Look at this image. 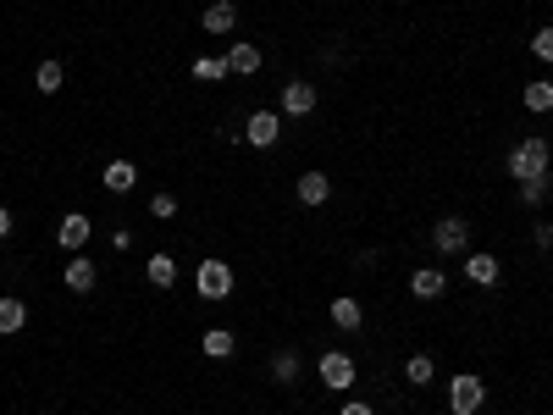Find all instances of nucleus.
<instances>
[{
	"mask_svg": "<svg viewBox=\"0 0 553 415\" xmlns=\"http://www.w3.org/2000/svg\"><path fill=\"white\" fill-rule=\"evenodd\" d=\"M504 172H509L514 183H526V177H542V172H548V144H542V139H520V144L509 150Z\"/></svg>",
	"mask_w": 553,
	"mask_h": 415,
	"instance_id": "f257e3e1",
	"label": "nucleus"
},
{
	"mask_svg": "<svg viewBox=\"0 0 553 415\" xmlns=\"http://www.w3.org/2000/svg\"><path fill=\"white\" fill-rule=\"evenodd\" d=\"M194 289H200V299H227L233 294V266H227L221 255H211V261H200V272H194Z\"/></svg>",
	"mask_w": 553,
	"mask_h": 415,
	"instance_id": "f03ea898",
	"label": "nucleus"
},
{
	"mask_svg": "<svg viewBox=\"0 0 553 415\" xmlns=\"http://www.w3.org/2000/svg\"><path fill=\"white\" fill-rule=\"evenodd\" d=\"M432 249L437 255H465L471 249V221L465 216H443L437 228H432Z\"/></svg>",
	"mask_w": 553,
	"mask_h": 415,
	"instance_id": "7ed1b4c3",
	"label": "nucleus"
},
{
	"mask_svg": "<svg viewBox=\"0 0 553 415\" xmlns=\"http://www.w3.org/2000/svg\"><path fill=\"white\" fill-rule=\"evenodd\" d=\"M481 399H487V388H481V376L460 371V376L448 382V410H454V415H476V410H481Z\"/></svg>",
	"mask_w": 553,
	"mask_h": 415,
	"instance_id": "20e7f679",
	"label": "nucleus"
},
{
	"mask_svg": "<svg viewBox=\"0 0 553 415\" xmlns=\"http://www.w3.org/2000/svg\"><path fill=\"white\" fill-rule=\"evenodd\" d=\"M321 388H333V393L354 388V360L343 349H327V355H321Z\"/></svg>",
	"mask_w": 553,
	"mask_h": 415,
	"instance_id": "39448f33",
	"label": "nucleus"
},
{
	"mask_svg": "<svg viewBox=\"0 0 553 415\" xmlns=\"http://www.w3.org/2000/svg\"><path fill=\"white\" fill-rule=\"evenodd\" d=\"M89 233H94V221H89L83 211H67V216H61V221H56V244H61V249H67V255H78V249L89 244Z\"/></svg>",
	"mask_w": 553,
	"mask_h": 415,
	"instance_id": "423d86ee",
	"label": "nucleus"
},
{
	"mask_svg": "<svg viewBox=\"0 0 553 415\" xmlns=\"http://www.w3.org/2000/svg\"><path fill=\"white\" fill-rule=\"evenodd\" d=\"M315 111V83L310 78H288L282 83V117H310Z\"/></svg>",
	"mask_w": 553,
	"mask_h": 415,
	"instance_id": "0eeeda50",
	"label": "nucleus"
},
{
	"mask_svg": "<svg viewBox=\"0 0 553 415\" xmlns=\"http://www.w3.org/2000/svg\"><path fill=\"white\" fill-rule=\"evenodd\" d=\"M277 134H282V122H277V111H255V117L244 122V139H249L255 150H272V144H277Z\"/></svg>",
	"mask_w": 553,
	"mask_h": 415,
	"instance_id": "6e6552de",
	"label": "nucleus"
},
{
	"mask_svg": "<svg viewBox=\"0 0 553 415\" xmlns=\"http://www.w3.org/2000/svg\"><path fill=\"white\" fill-rule=\"evenodd\" d=\"M465 277L476 282V289H493V282L504 277V266H498V255H465Z\"/></svg>",
	"mask_w": 553,
	"mask_h": 415,
	"instance_id": "1a4fd4ad",
	"label": "nucleus"
},
{
	"mask_svg": "<svg viewBox=\"0 0 553 415\" xmlns=\"http://www.w3.org/2000/svg\"><path fill=\"white\" fill-rule=\"evenodd\" d=\"M200 28H205V34H233V28H238V6H233V0H216V6H205Z\"/></svg>",
	"mask_w": 553,
	"mask_h": 415,
	"instance_id": "9d476101",
	"label": "nucleus"
},
{
	"mask_svg": "<svg viewBox=\"0 0 553 415\" xmlns=\"http://www.w3.org/2000/svg\"><path fill=\"white\" fill-rule=\"evenodd\" d=\"M94 282H100L94 261H89V255H73V261H67V289L73 294H94Z\"/></svg>",
	"mask_w": 553,
	"mask_h": 415,
	"instance_id": "9b49d317",
	"label": "nucleus"
},
{
	"mask_svg": "<svg viewBox=\"0 0 553 415\" xmlns=\"http://www.w3.org/2000/svg\"><path fill=\"white\" fill-rule=\"evenodd\" d=\"M333 200V177L327 172H305L299 177V205H327Z\"/></svg>",
	"mask_w": 553,
	"mask_h": 415,
	"instance_id": "f8f14e48",
	"label": "nucleus"
},
{
	"mask_svg": "<svg viewBox=\"0 0 553 415\" xmlns=\"http://www.w3.org/2000/svg\"><path fill=\"white\" fill-rule=\"evenodd\" d=\"M443 289H448V277H443L437 266H420V272L410 277V294H415V299H437Z\"/></svg>",
	"mask_w": 553,
	"mask_h": 415,
	"instance_id": "ddd939ff",
	"label": "nucleus"
},
{
	"mask_svg": "<svg viewBox=\"0 0 553 415\" xmlns=\"http://www.w3.org/2000/svg\"><path fill=\"white\" fill-rule=\"evenodd\" d=\"M333 327L360 333V327H366V305H360V299H333Z\"/></svg>",
	"mask_w": 553,
	"mask_h": 415,
	"instance_id": "4468645a",
	"label": "nucleus"
},
{
	"mask_svg": "<svg viewBox=\"0 0 553 415\" xmlns=\"http://www.w3.org/2000/svg\"><path fill=\"white\" fill-rule=\"evenodd\" d=\"M221 61H227V73H238V78H249V73H260V50H255V45H244V39H238L233 50H227Z\"/></svg>",
	"mask_w": 553,
	"mask_h": 415,
	"instance_id": "2eb2a0df",
	"label": "nucleus"
},
{
	"mask_svg": "<svg viewBox=\"0 0 553 415\" xmlns=\"http://www.w3.org/2000/svg\"><path fill=\"white\" fill-rule=\"evenodd\" d=\"M144 277H150V289H172V282H177V261H172V255H150Z\"/></svg>",
	"mask_w": 553,
	"mask_h": 415,
	"instance_id": "dca6fc26",
	"label": "nucleus"
},
{
	"mask_svg": "<svg viewBox=\"0 0 553 415\" xmlns=\"http://www.w3.org/2000/svg\"><path fill=\"white\" fill-rule=\"evenodd\" d=\"M100 183L111 188V195H127V188L139 183V167H134V161H111V167L100 172Z\"/></svg>",
	"mask_w": 553,
	"mask_h": 415,
	"instance_id": "f3484780",
	"label": "nucleus"
},
{
	"mask_svg": "<svg viewBox=\"0 0 553 415\" xmlns=\"http://www.w3.org/2000/svg\"><path fill=\"white\" fill-rule=\"evenodd\" d=\"M28 327V305L22 299H0V338H17Z\"/></svg>",
	"mask_w": 553,
	"mask_h": 415,
	"instance_id": "a211bd4d",
	"label": "nucleus"
},
{
	"mask_svg": "<svg viewBox=\"0 0 553 415\" xmlns=\"http://www.w3.org/2000/svg\"><path fill=\"white\" fill-rule=\"evenodd\" d=\"M200 349H205L211 360H233V349H238V343H233V333H227V327H211V333L200 338Z\"/></svg>",
	"mask_w": 553,
	"mask_h": 415,
	"instance_id": "6ab92c4d",
	"label": "nucleus"
},
{
	"mask_svg": "<svg viewBox=\"0 0 553 415\" xmlns=\"http://www.w3.org/2000/svg\"><path fill=\"white\" fill-rule=\"evenodd\" d=\"M520 100H526V111H537V117H548V111H553V83H548V78H537V83H526V94H520Z\"/></svg>",
	"mask_w": 553,
	"mask_h": 415,
	"instance_id": "aec40b11",
	"label": "nucleus"
},
{
	"mask_svg": "<svg viewBox=\"0 0 553 415\" xmlns=\"http://www.w3.org/2000/svg\"><path fill=\"white\" fill-rule=\"evenodd\" d=\"M61 83H67V73H61V61H39V73H34V89H39V94H56Z\"/></svg>",
	"mask_w": 553,
	"mask_h": 415,
	"instance_id": "412c9836",
	"label": "nucleus"
},
{
	"mask_svg": "<svg viewBox=\"0 0 553 415\" xmlns=\"http://www.w3.org/2000/svg\"><path fill=\"white\" fill-rule=\"evenodd\" d=\"M404 376L415 382V388H427V382L437 376V366H432V355H410V360H404Z\"/></svg>",
	"mask_w": 553,
	"mask_h": 415,
	"instance_id": "4be33fe9",
	"label": "nucleus"
},
{
	"mask_svg": "<svg viewBox=\"0 0 553 415\" xmlns=\"http://www.w3.org/2000/svg\"><path fill=\"white\" fill-rule=\"evenodd\" d=\"M194 78H200V83H221L227 78V61L221 56H200V61H194Z\"/></svg>",
	"mask_w": 553,
	"mask_h": 415,
	"instance_id": "5701e85b",
	"label": "nucleus"
},
{
	"mask_svg": "<svg viewBox=\"0 0 553 415\" xmlns=\"http://www.w3.org/2000/svg\"><path fill=\"white\" fill-rule=\"evenodd\" d=\"M548 188H553V177L542 172V177H526V183H520V205H542L548 200Z\"/></svg>",
	"mask_w": 553,
	"mask_h": 415,
	"instance_id": "b1692460",
	"label": "nucleus"
},
{
	"mask_svg": "<svg viewBox=\"0 0 553 415\" xmlns=\"http://www.w3.org/2000/svg\"><path fill=\"white\" fill-rule=\"evenodd\" d=\"M272 376L282 382V388H288V382H294V376H299V355H294V349H282V355L272 360Z\"/></svg>",
	"mask_w": 553,
	"mask_h": 415,
	"instance_id": "393cba45",
	"label": "nucleus"
},
{
	"mask_svg": "<svg viewBox=\"0 0 553 415\" xmlns=\"http://www.w3.org/2000/svg\"><path fill=\"white\" fill-rule=\"evenodd\" d=\"M150 216H155V221H172V216H177V200H172V195H155V200H150Z\"/></svg>",
	"mask_w": 553,
	"mask_h": 415,
	"instance_id": "a878e982",
	"label": "nucleus"
},
{
	"mask_svg": "<svg viewBox=\"0 0 553 415\" xmlns=\"http://www.w3.org/2000/svg\"><path fill=\"white\" fill-rule=\"evenodd\" d=\"M531 56H537V61H553V28H542V34H531Z\"/></svg>",
	"mask_w": 553,
	"mask_h": 415,
	"instance_id": "bb28decb",
	"label": "nucleus"
},
{
	"mask_svg": "<svg viewBox=\"0 0 553 415\" xmlns=\"http://www.w3.org/2000/svg\"><path fill=\"white\" fill-rule=\"evenodd\" d=\"M338 415H371V404H360V399H349V404H343Z\"/></svg>",
	"mask_w": 553,
	"mask_h": 415,
	"instance_id": "cd10ccee",
	"label": "nucleus"
},
{
	"mask_svg": "<svg viewBox=\"0 0 553 415\" xmlns=\"http://www.w3.org/2000/svg\"><path fill=\"white\" fill-rule=\"evenodd\" d=\"M0 238H12V211L0 205Z\"/></svg>",
	"mask_w": 553,
	"mask_h": 415,
	"instance_id": "c85d7f7f",
	"label": "nucleus"
}]
</instances>
